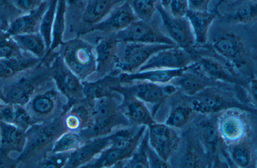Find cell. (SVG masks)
I'll return each instance as SVG.
<instances>
[{
    "mask_svg": "<svg viewBox=\"0 0 257 168\" xmlns=\"http://www.w3.org/2000/svg\"><path fill=\"white\" fill-rule=\"evenodd\" d=\"M63 114L52 120L35 123L26 131V143L17 158L21 162L34 159V162L52 150L56 140L68 131Z\"/></svg>",
    "mask_w": 257,
    "mask_h": 168,
    "instance_id": "obj_1",
    "label": "cell"
},
{
    "mask_svg": "<svg viewBox=\"0 0 257 168\" xmlns=\"http://www.w3.org/2000/svg\"><path fill=\"white\" fill-rule=\"evenodd\" d=\"M202 48H210L228 65L238 70L246 66L250 60V52L246 41L230 28H210L208 42Z\"/></svg>",
    "mask_w": 257,
    "mask_h": 168,
    "instance_id": "obj_2",
    "label": "cell"
},
{
    "mask_svg": "<svg viewBox=\"0 0 257 168\" xmlns=\"http://www.w3.org/2000/svg\"><path fill=\"white\" fill-rule=\"evenodd\" d=\"M130 125L116 98L103 97L93 100L92 126L78 133L84 143L94 138L109 135L119 128Z\"/></svg>",
    "mask_w": 257,
    "mask_h": 168,
    "instance_id": "obj_3",
    "label": "cell"
},
{
    "mask_svg": "<svg viewBox=\"0 0 257 168\" xmlns=\"http://www.w3.org/2000/svg\"><path fill=\"white\" fill-rule=\"evenodd\" d=\"M58 54L81 81L96 71L94 47L79 37L69 40L58 48Z\"/></svg>",
    "mask_w": 257,
    "mask_h": 168,
    "instance_id": "obj_4",
    "label": "cell"
},
{
    "mask_svg": "<svg viewBox=\"0 0 257 168\" xmlns=\"http://www.w3.org/2000/svg\"><path fill=\"white\" fill-rule=\"evenodd\" d=\"M53 82L50 66L40 63L32 74L24 76L4 88L3 102L25 106L35 94Z\"/></svg>",
    "mask_w": 257,
    "mask_h": 168,
    "instance_id": "obj_5",
    "label": "cell"
},
{
    "mask_svg": "<svg viewBox=\"0 0 257 168\" xmlns=\"http://www.w3.org/2000/svg\"><path fill=\"white\" fill-rule=\"evenodd\" d=\"M66 99L54 86L35 94L25 107L35 123H38L61 116L66 110Z\"/></svg>",
    "mask_w": 257,
    "mask_h": 168,
    "instance_id": "obj_6",
    "label": "cell"
},
{
    "mask_svg": "<svg viewBox=\"0 0 257 168\" xmlns=\"http://www.w3.org/2000/svg\"><path fill=\"white\" fill-rule=\"evenodd\" d=\"M50 67L55 87L67 100L66 110L73 103L85 98L81 80L67 67L58 52Z\"/></svg>",
    "mask_w": 257,
    "mask_h": 168,
    "instance_id": "obj_7",
    "label": "cell"
},
{
    "mask_svg": "<svg viewBox=\"0 0 257 168\" xmlns=\"http://www.w3.org/2000/svg\"><path fill=\"white\" fill-rule=\"evenodd\" d=\"M151 22L137 20L124 29L114 33V37L118 43L160 44L177 46L169 36Z\"/></svg>",
    "mask_w": 257,
    "mask_h": 168,
    "instance_id": "obj_8",
    "label": "cell"
},
{
    "mask_svg": "<svg viewBox=\"0 0 257 168\" xmlns=\"http://www.w3.org/2000/svg\"><path fill=\"white\" fill-rule=\"evenodd\" d=\"M122 54L117 55L115 69L121 73L137 72L148 59L156 52L173 46L160 44L126 43Z\"/></svg>",
    "mask_w": 257,
    "mask_h": 168,
    "instance_id": "obj_9",
    "label": "cell"
},
{
    "mask_svg": "<svg viewBox=\"0 0 257 168\" xmlns=\"http://www.w3.org/2000/svg\"><path fill=\"white\" fill-rule=\"evenodd\" d=\"M157 11L169 38L177 46L190 54L192 53L196 49V44L192 29L186 17L179 18L172 16L162 8L159 3Z\"/></svg>",
    "mask_w": 257,
    "mask_h": 168,
    "instance_id": "obj_10",
    "label": "cell"
},
{
    "mask_svg": "<svg viewBox=\"0 0 257 168\" xmlns=\"http://www.w3.org/2000/svg\"><path fill=\"white\" fill-rule=\"evenodd\" d=\"M216 122L220 137L227 145L245 138L248 130L247 121L238 110L230 108L221 111Z\"/></svg>",
    "mask_w": 257,
    "mask_h": 168,
    "instance_id": "obj_11",
    "label": "cell"
},
{
    "mask_svg": "<svg viewBox=\"0 0 257 168\" xmlns=\"http://www.w3.org/2000/svg\"><path fill=\"white\" fill-rule=\"evenodd\" d=\"M148 133L150 146L161 159L167 162L179 144L177 132L165 123L155 122L148 126Z\"/></svg>",
    "mask_w": 257,
    "mask_h": 168,
    "instance_id": "obj_12",
    "label": "cell"
},
{
    "mask_svg": "<svg viewBox=\"0 0 257 168\" xmlns=\"http://www.w3.org/2000/svg\"><path fill=\"white\" fill-rule=\"evenodd\" d=\"M190 97L189 105L195 112L202 114H210L237 107L217 86L207 87Z\"/></svg>",
    "mask_w": 257,
    "mask_h": 168,
    "instance_id": "obj_13",
    "label": "cell"
},
{
    "mask_svg": "<svg viewBox=\"0 0 257 168\" xmlns=\"http://www.w3.org/2000/svg\"><path fill=\"white\" fill-rule=\"evenodd\" d=\"M192 55L175 46L160 50L153 54L138 71L155 69H180L192 63ZM137 71V72H138Z\"/></svg>",
    "mask_w": 257,
    "mask_h": 168,
    "instance_id": "obj_14",
    "label": "cell"
},
{
    "mask_svg": "<svg viewBox=\"0 0 257 168\" xmlns=\"http://www.w3.org/2000/svg\"><path fill=\"white\" fill-rule=\"evenodd\" d=\"M121 85L117 86L114 92L122 96L119 107L130 125L148 126L155 123L153 116L145 103L133 95L122 90L120 88Z\"/></svg>",
    "mask_w": 257,
    "mask_h": 168,
    "instance_id": "obj_15",
    "label": "cell"
},
{
    "mask_svg": "<svg viewBox=\"0 0 257 168\" xmlns=\"http://www.w3.org/2000/svg\"><path fill=\"white\" fill-rule=\"evenodd\" d=\"M137 20L138 19L130 4L125 2L113 8L102 20L90 27L84 33L96 31L110 34L115 33L124 29Z\"/></svg>",
    "mask_w": 257,
    "mask_h": 168,
    "instance_id": "obj_16",
    "label": "cell"
},
{
    "mask_svg": "<svg viewBox=\"0 0 257 168\" xmlns=\"http://www.w3.org/2000/svg\"><path fill=\"white\" fill-rule=\"evenodd\" d=\"M118 43L114 33L107 38L98 37L96 39L94 52L97 79L110 74L115 70Z\"/></svg>",
    "mask_w": 257,
    "mask_h": 168,
    "instance_id": "obj_17",
    "label": "cell"
},
{
    "mask_svg": "<svg viewBox=\"0 0 257 168\" xmlns=\"http://www.w3.org/2000/svg\"><path fill=\"white\" fill-rule=\"evenodd\" d=\"M170 83L189 96H193L207 87L218 86L222 83L212 80L206 76L195 62Z\"/></svg>",
    "mask_w": 257,
    "mask_h": 168,
    "instance_id": "obj_18",
    "label": "cell"
},
{
    "mask_svg": "<svg viewBox=\"0 0 257 168\" xmlns=\"http://www.w3.org/2000/svg\"><path fill=\"white\" fill-rule=\"evenodd\" d=\"M63 122L68 131L79 132L93 123V100L84 98L71 104L63 113Z\"/></svg>",
    "mask_w": 257,
    "mask_h": 168,
    "instance_id": "obj_19",
    "label": "cell"
},
{
    "mask_svg": "<svg viewBox=\"0 0 257 168\" xmlns=\"http://www.w3.org/2000/svg\"><path fill=\"white\" fill-rule=\"evenodd\" d=\"M110 145L109 134L86 141L71 152L64 168L81 167Z\"/></svg>",
    "mask_w": 257,
    "mask_h": 168,
    "instance_id": "obj_20",
    "label": "cell"
},
{
    "mask_svg": "<svg viewBox=\"0 0 257 168\" xmlns=\"http://www.w3.org/2000/svg\"><path fill=\"white\" fill-rule=\"evenodd\" d=\"M219 17L222 22L232 25L254 23L257 17L256 0H234L228 4Z\"/></svg>",
    "mask_w": 257,
    "mask_h": 168,
    "instance_id": "obj_21",
    "label": "cell"
},
{
    "mask_svg": "<svg viewBox=\"0 0 257 168\" xmlns=\"http://www.w3.org/2000/svg\"><path fill=\"white\" fill-rule=\"evenodd\" d=\"M49 2V1L45 0L35 10L20 14L12 19L5 30L11 36L38 32L41 19Z\"/></svg>",
    "mask_w": 257,
    "mask_h": 168,
    "instance_id": "obj_22",
    "label": "cell"
},
{
    "mask_svg": "<svg viewBox=\"0 0 257 168\" xmlns=\"http://www.w3.org/2000/svg\"><path fill=\"white\" fill-rule=\"evenodd\" d=\"M185 17L188 20L195 39L196 48H201L208 42L209 33L217 14L211 11L188 9Z\"/></svg>",
    "mask_w": 257,
    "mask_h": 168,
    "instance_id": "obj_23",
    "label": "cell"
},
{
    "mask_svg": "<svg viewBox=\"0 0 257 168\" xmlns=\"http://www.w3.org/2000/svg\"><path fill=\"white\" fill-rule=\"evenodd\" d=\"M119 71L117 69L94 81H81L85 98L95 100L103 97H112L114 89L121 84L118 77Z\"/></svg>",
    "mask_w": 257,
    "mask_h": 168,
    "instance_id": "obj_24",
    "label": "cell"
},
{
    "mask_svg": "<svg viewBox=\"0 0 257 168\" xmlns=\"http://www.w3.org/2000/svg\"><path fill=\"white\" fill-rule=\"evenodd\" d=\"M120 88L144 102L154 106L151 112L154 117L157 106L166 96L162 90V85L147 81H135Z\"/></svg>",
    "mask_w": 257,
    "mask_h": 168,
    "instance_id": "obj_25",
    "label": "cell"
},
{
    "mask_svg": "<svg viewBox=\"0 0 257 168\" xmlns=\"http://www.w3.org/2000/svg\"><path fill=\"white\" fill-rule=\"evenodd\" d=\"M189 66L180 69H155L133 73H119L118 77L122 85H127L135 81H147L161 85L170 83L181 74Z\"/></svg>",
    "mask_w": 257,
    "mask_h": 168,
    "instance_id": "obj_26",
    "label": "cell"
},
{
    "mask_svg": "<svg viewBox=\"0 0 257 168\" xmlns=\"http://www.w3.org/2000/svg\"><path fill=\"white\" fill-rule=\"evenodd\" d=\"M193 57L203 73L212 80L220 83H239L230 69L215 58L208 56Z\"/></svg>",
    "mask_w": 257,
    "mask_h": 168,
    "instance_id": "obj_27",
    "label": "cell"
},
{
    "mask_svg": "<svg viewBox=\"0 0 257 168\" xmlns=\"http://www.w3.org/2000/svg\"><path fill=\"white\" fill-rule=\"evenodd\" d=\"M26 143V131L11 124L0 121V151L20 153Z\"/></svg>",
    "mask_w": 257,
    "mask_h": 168,
    "instance_id": "obj_28",
    "label": "cell"
},
{
    "mask_svg": "<svg viewBox=\"0 0 257 168\" xmlns=\"http://www.w3.org/2000/svg\"><path fill=\"white\" fill-rule=\"evenodd\" d=\"M41 59L35 57L0 59V79H8L36 67Z\"/></svg>",
    "mask_w": 257,
    "mask_h": 168,
    "instance_id": "obj_29",
    "label": "cell"
},
{
    "mask_svg": "<svg viewBox=\"0 0 257 168\" xmlns=\"http://www.w3.org/2000/svg\"><path fill=\"white\" fill-rule=\"evenodd\" d=\"M135 149H119L109 146L81 167H112L116 163L128 158Z\"/></svg>",
    "mask_w": 257,
    "mask_h": 168,
    "instance_id": "obj_30",
    "label": "cell"
},
{
    "mask_svg": "<svg viewBox=\"0 0 257 168\" xmlns=\"http://www.w3.org/2000/svg\"><path fill=\"white\" fill-rule=\"evenodd\" d=\"M68 0H58L52 27L51 42L44 60L51 55L63 43V37L65 28V14L67 2Z\"/></svg>",
    "mask_w": 257,
    "mask_h": 168,
    "instance_id": "obj_31",
    "label": "cell"
},
{
    "mask_svg": "<svg viewBox=\"0 0 257 168\" xmlns=\"http://www.w3.org/2000/svg\"><path fill=\"white\" fill-rule=\"evenodd\" d=\"M121 0H88L82 20L90 27L102 20L113 8L116 2Z\"/></svg>",
    "mask_w": 257,
    "mask_h": 168,
    "instance_id": "obj_32",
    "label": "cell"
},
{
    "mask_svg": "<svg viewBox=\"0 0 257 168\" xmlns=\"http://www.w3.org/2000/svg\"><path fill=\"white\" fill-rule=\"evenodd\" d=\"M12 37L21 51L28 52L41 59L45 56L47 48L39 32L18 34Z\"/></svg>",
    "mask_w": 257,
    "mask_h": 168,
    "instance_id": "obj_33",
    "label": "cell"
},
{
    "mask_svg": "<svg viewBox=\"0 0 257 168\" xmlns=\"http://www.w3.org/2000/svg\"><path fill=\"white\" fill-rule=\"evenodd\" d=\"M197 126L206 149L213 153L216 149L220 138L216 120L209 118L202 119L198 122Z\"/></svg>",
    "mask_w": 257,
    "mask_h": 168,
    "instance_id": "obj_34",
    "label": "cell"
},
{
    "mask_svg": "<svg viewBox=\"0 0 257 168\" xmlns=\"http://www.w3.org/2000/svg\"><path fill=\"white\" fill-rule=\"evenodd\" d=\"M148 144V133L147 127L139 145L132 155L128 158L116 163L112 167H149V163L147 153Z\"/></svg>",
    "mask_w": 257,
    "mask_h": 168,
    "instance_id": "obj_35",
    "label": "cell"
},
{
    "mask_svg": "<svg viewBox=\"0 0 257 168\" xmlns=\"http://www.w3.org/2000/svg\"><path fill=\"white\" fill-rule=\"evenodd\" d=\"M229 146L230 157L234 164L239 167H250L254 160L253 151L245 138Z\"/></svg>",
    "mask_w": 257,
    "mask_h": 168,
    "instance_id": "obj_36",
    "label": "cell"
},
{
    "mask_svg": "<svg viewBox=\"0 0 257 168\" xmlns=\"http://www.w3.org/2000/svg\"><path fill=\"white\" fill-rule=\"evenodd\" d=\"M58 0H50L48 6L41 19L39 33L49 49L51 42L52 27Z\"/></svg>",
    "mask_w": 257,
    "mask_h": 168,
    "instance_id": "obj_37",
    "label": "cell"
},
{
    "mask_svg": "<svg viewBox=\"0 0 257 168\" xmlns=\"http://www.w3.org/2000/svg\"><path fill=\"white\" fill-rule=\"evenodd\" d=\"M83 143L78 132L67 131L56 140L51 151L53 152L72 151Z\"/></svg>",
    "mask_w": 257,
    "mask_h": 168,
    "instance_id": "obj_38",
    "label": "cell"
},
{
    "mask_svg": "<svg viewBox=\"0 0 257 168\" xmlns=\"http://www.w3.org/2000/svg\"><path fill=\"white\" fill-rule=\"evenodd\" d=\"M194 112L189 105L178 104L172 109L165 124L171 127H181L190 120Z\"/></svg>",
    "mask_w": 257,
    "mask_h": 168,
    "instance_id": "obj_39",
    "label": "cell"
},
{
    "mask_svg": "<svg viewBox=\"0 0 257 168\" xmlns=\"http://www.w3.org/2000/svg\"><path fill=\"white\" fill-rule=\"evenodd\" d=\"M159 3V0H133L130 5L138 20L151 22Z\"/></svg>",
    "mask_w": 257,
    "mask_h": 168,
    "instance_id": "obj_40",
    "label": "cell"
},
{
    "mask_svg": "<svg viewBox=\"0 0 257 168\" xmlns=\"http://www.w3.org/2000/svg\"><path fill=\"white\" fill-rule=\"evenodd\" d=\"M23 55L12 37L5 29H0V59L22 57Z\"/></svg>",
    "mask_w": 257,
    "mask_h": 168,
    "instance_id": "obj_41",
    "label": "cell"
},
{
    "mask_svg": "<svg viewBox=\"0 0 257 168\" xmlns=\"http://www.w3.org/2000/svg\"><path fill=\"white\" fill-rule=\"evenodd\" d=\"M70 152H53L49 151L34 162L35 167L41 168H62L67 163Z\"/></svg>",
    "mask_w": 257,
    "mask_h": 168,
    "instance_id": "obj_42",
    "label": "cell"
},
{
    "mask_svg": "<svg viewBox=\"0 0 257 168\" xmlns=\"http://www.w3.org/2000/svg\"><path fill=\"white\" fill-rule=\"evenodd\" d=\"M161 6L172 16L183 17L189 9L188 0H159Z\"/></svg>",
    "mask_w": 257,
    "mask_h": 168,
    "instance_id": "obj_43",
    "label": "cell"
},
{
    "mask_svg": "<svg viewBox=\"0 0 257 168\" xmlns=\"http://www.w3.org/2000/svg\"><path fill=\"white\" fill-rule=\"evenodd\" d=\"M14 105L15 115L13 125L26 131L35 123L24 106Z\"/></svg>",
    "mask_w": 257,
    "mask_h": 168,
    "instance_id": "obj_44",
    "label": "cell"
},
{
    "mask_svg": "<svg viewBox=\"0 0 257 168\" xmlns=\"http://www.w3.org/2000/svg\"><path fill=\"white\" fill-rule=\"evenodd\" d=\"M182 167H204L203 162L200 159L198 153L191 147L188 148L181 158L180 162Z\"/></svg>",
    "mask_w": 257,
    "mask_h": 168,
    "instance_id": "obj_45",
    "label": "cell"
},
{
    "mask_svg": "<svg viewBox=\"0 0 257 168\" xmlns=\"http://www.w3.org/2000/svg\"><path fill=\"white\" fill-rule=\"evenodd\" d=\"M45 0H10L12 6L21 14L35 10Z\"/></svg>",
    "mask_w": 257,
    "mask_h": 168,
    "instance_id": "obj_46",
    "label": "cell"
},
{
    "mask_svg": "<svg viewBox=\"0 0 257 168\" xmlns=\"http://www.w3.org/2000/svg\"><path fill=\"white\" fill-rule=\"evenodd\" d=\"M15 105L5 103L0 104V121L13 124L15 119Z\"/></svg>",
    "mask_w": 257,
    "mask_h": 168,
    "instance_id": "obj_47",
    "label": "cell"
},
{
    "mask_svg": "<svg viewBox=\"0 0 257 168\" xmlns=\"http://www.w3.org/2000/svg\"><path fill=\"white\" fill-rule=\"evenodd\" d=\"M147 153L149 163V167H167V162L161 159L148 144L147 146Z\"/></svg>",
    "mask_w": 257,
    "mask_h": 168,
    "instance_id": "obj_48",
    "label": "cell"
},
{
    "mask_svg": "<svg viewBox=\"0 0 257 168\" xmlns=\"http://www.w3.org/2000/svg\"><path fill=\"white\" fill-rule=\"evenodd\" d=\"M10 154L0 151V168L17 167L20 163L17 158H12Z\"/></svg>",
    "mask_w": 257,
    "mask_h": 168,
    "instance_id": "obj_49",
    "label": "cell"
},
{
    "mask_svg": "<svg viewBox=\"0 0 257 168\" xmlns=\"http://www.w3.org/2000/svg\"><path fill=\"white\" fill-rule=\"evenodd\" d=\"M211 0H188L189 9L196 11H208Z\"/></svg>",
    "mask_w": 257,
    "mask_h": 168,
    "instance_id": "obj_50",
    "label": "cell"
},
{
    "mask_svg": "<svg viewBox=\"0 0 257 168\" xmlns=\"http://www.w3.org/2000/svg\"><path fill=\"white\" fill-rule=\"evenodd\" d=\"M0 10L5 11L6 14H14L16 12L20 13L12 6L10 0H0Z\"/></svg>",
    "mask_w": 257,
    "mask_h": 168,
    "instance_id": "obj_51",
    "label": "cell"
},
{
    "mask_svg": "<svg viewBox=\"0 0 257 168\" xmlns=\"http://www.w3.org/2000/svg\"><path fill=\"white\" fill-rule=\"evenodd\" d=\"M162 90L163 93L166 97L176 93L178 90L176 86L171 83L163 84Z\"/></svg>",
    "mask_w": 257,
    "mask_h": 168,
    "instance_id": "obj_52",
    "label": "cell"
},
{
    "mask_svg": "<svg viewBox=\"0 0 257 168\" xmlns=\"http://www.w3.org/2000/svg\"><path fill=\"white\" fill-rule=\"evenodd\" d=\"M249 90L250 97L255 104L256 97V79L255 78L250 79L249 83Z\"/></svg>",
    "mask_w": 257,
    "mask_h": 168,
    "instance_id": "obj_53",
    "label": "cell"
},
{
    "mask_svg": "<svg viewBox=\"0 0 257 168\" xmlns=\"http://www.w3.org/2000/svg\"><path fill=\"white\" fill-rule=\"evenodd\" d=\"M227 0H219V1L217 2V3H216V4L215 5L214 8L212 11H213L214 13H215L217 15L218 9Z\"/></svg>",
    "mask_w": 257,
    "mask_h": 168,
    "instance_id": "obj_54",
    "label": "cell"
},
{
    "mask_svg": "<svg viewBox=\"0 0 257 168\" xmlns=\"http://www.w3.org/2000/svg\"><path fill=\"white\" fill-rule=\"evenodd\" d=\"M4 23V20L3 19L2 17L0 15V29L1 28V27L2 26Z\"/></svg>",
    "mask_w": 257,
    "mask_h": 168,
    "instance_id": "obj_55",
    "label": "cell"
},
{
    "mask_svg": "<svg viewBox=\"0 0 257 168\" xmlns=\"http://www.w3.org/2000/svg\"><path fill=\"white\" fill-rule=\"evenodd\" d=\"M0 99L3 101V96L2 91L0 90Z\"/></svg>",
    "mask_w": 257,
    "mask_h": 168,
    "instance_id": "obj_56",
    "label": "cell"
},
{
    "mask_svg": "<svg viewBox=\"0 0 257 168\" xmlns=\"http://www.w3.org/2000/svg\"><path fill=\"white\" fill-rule=\"evenodd\" d=\"M83 1V0H68V1H70V2H80V1Z\"/></svg>",
    "mask_w": 257,
    "mask_h": 168,
    "instance_id": "obj_57",
    "label": "cell"
},
{
    "mask_svg": "<svg viewBox=\"0 0 257 168\" xmlns=\"http://www.w3.org/2000/svg\"><path fill=\"white\" fill-rule=\"evenodd\" d=\"M49 1H50V0H49Z\"/></svg>",
    "mask_w": 257,
    "mask_h": 168,
    "instance_id": "obj_58",
    "label": "cell"
}]
</instances>
